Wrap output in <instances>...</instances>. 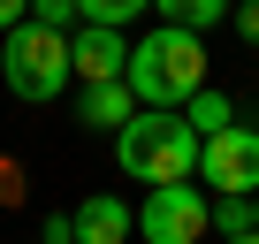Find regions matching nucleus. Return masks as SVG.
Masks as SVG:
<instances>
[{
    "label": "nucleus",
    "mask_w": 259,
    "mask_h": 244,
    "mask_svg": "<svg viewBox=\"0 0 259 244\" xmlns=\"http://www.w3.org/2000/svg\"><path fill=\"white\" fill-rule=\"evenodd\" d=\"M114 160L122 176H138V183H191L198 176V130L183 122V107H138L114 130Z\"/></svg>",
    "instance_id": "obj_1"
},
{
    "label": "nucleus",
    "mask_w": 259,
    "mask_h": 244,
    "mask_svg": "<svg viewBox=\"0 0 259 244\" xmlns=\"http://www.w3.org/2000/svg\"><path fill=\"white\" fill-rule=\"evenodd\" d=\"M122 76H130V92H138V107H183L206 84V46H198V31L160 23V31H145L138 46H130Z\"/></svg>",
    "instance_id": "obj_2"
},
{
    "label": "nucleus",
    "mask_w": 259,
    "mask_h": 244,
    "mask_svg": "<svg viewBox=\"0 0 259 244\" xmlns=\"http://www.w3.org/2000/svg\"><path fill=\"white\" fill-rule=\"evenodd\" d=\"M0 76H8V92L31 99V107L61 99L69 92V31H54L38 16H23L16 31H0Z\"/></svg>",
    "instance_id": "obj_3"
},
{
    "label": "nucleus",
    "mask_w": 259,
    "mask_h": 244,
    "mask_svg": "<svg viewBox=\"0 0 259 244\" xmlns=\"http://www.w3.org/2000/svg\"><path fill=\"white\" fill-rule=\"evenodd\" d=\"M213 229V198L191 191V183H160L145 206H138V236L145 244H198Z\"/></svg>",
    "instance_id": "obj_4"
},
{
    "label": "nucleus",
    "mask_w": 259,
    "mask_h": 244,
    "mask_svg": "<svg viewBox=\"0 0 259 244\" xmlns=\"http://www.w3.org/2000/svg\"><path fill=\"white\" fill-rule=\"evenodd\" d=\"M198 183L206 191H259V130L229 122V130L198 138Z\"/></svg>",
    "instance_id": "obj_5"
},
{
    "label": "nucleus",
    "mask_w": 259,
    "mask_h": 244,
    "mask_svg": "<svg viewBox=\"0 0 259 244\" xmlns=\"http://www.w3.org/2000/svg\"><path fill=\"white\" fill-rule=\"evenodd\" d=\"M122 69H130V38H122V31H107V23L69 31V76H76V84H114Z\"/></svg>",
    "instance_id": "obj_6"
},
{
    "label": "nucleus",
    "mask_w": 259,
    "mask_h": 244,
    "mask_svg": "<svg viewBox=\"0 0 259 244\" xmlns=\"http://www.w3.org/2000/svg\"><path fill=\"white\" fill-rule=\"evenodd\" d=\"M69 229H76V244H130V206L122 198H84L76 214H69Z\"/></svg>",
    "instance_id": "obj_7"
},
{
    "label": "nucleus",
    "mask_w": 259,
    "mask_h": 244,
    "mask_svg": "<svg viewBox=\"0 0 259 244\" xmlns=\"http://www.w3.org/2000/svg\"><path fill=\"white\" fill-rule=\"evenodd\" d=\"M76 114H84V130H122V122L138 114V92H130V76H114V84H84Z\"/></svg>",
    "instance_id": "obj_8"
},
{
    "label": "nucleus",
    "mask_w": 259,
    "mask_h": 244,
    "mask_svg": "<svg viewBox=\"0 0 259 244\" xmlns=\"http://www.w3.org/2000/svg\"><path fill=\"white\" fill-rule=\"evenodd\" d=\"M153 8H160L168 23H183V31H213V23L236 8V0H153Z\"/></svg>",
    "instance_id": "obj_9"
},
{
    "label": "nucleus",
    "mask_w": 259,
    "mask_h": 244,
    "mask_svg": "<svg viewBox=\"0 0 259 244\" xmlns=\"http://www.w3.org/2000/svg\"><path fill=\"white\" fill-rule=\"evenodd\" d=\"M183 122H191V130L206 138V130H229V122H236V114H229V99H221L213 84H198V92L183 99Z\"/></svg>",
    "instance_id": "obj_10"
},
{
    "label": "nucleus",
    "mask_w": 259,
    "mask_h": 244,
    "mask_svg": "<svg viewBox=\"0 0 259 244\" xmlns=\"http://www.w3.org/2000/svg\"><path fill=\"white\" fill-rule=\"evenodd\" d=\"M213 229L221 236H244L251 229V191H213Z\"/></svg>",
    "instance_id": "obj_11"
},
{
    "label": "nucleus",
    "mask_w": 259,
    "mask_h": 244,
    "mask_svg": "<svg viewBox=\"0 0 259 244\" xmlns=\"http://www.w3.org/2000/svg\"><path fill=\"white\" fill-rule=\"evenodd\" d=\"M138 8H153V0H76V23H107V31H122Z\"/></svg>",
    "instance_id": "obj_12"
},
{
    "label": "nucleus",
    "mask_w": 259,
    "mask_h": 244,
    "mask_svg": "<svg viewBox=\"0 0 259 244\" xmlns=\"http://www.w3.org/2000/svg\"><path fill=\"white\" fill-rule=\"evenodd\" d=\"M31 16L54 23V31H69V23H76V0H31Z\"/></svg>",
    "instance_id": "obj_13"
},
{
    "label": "nucleus",
    "mask_w": 259,
    "mask_h": 244,
    "mask_svg": "<svg viewBox=\"0 0 259 244\" xmlns=\"http://www.w3.org/2000/svg\"><path fill=\"white\" fill-rule=\"evenodd\" d=\"M0 206H23V168L0 160Z\"/></svg>",
    "instance_id": "obj_14"
},
{
    "label": "nucleus",
    "mask_w": 259,
    "mask_h": 244,
    "mask_svg": "<svg viewBox=\"0 0 259 244\" xmlns=\"http://www.w3.org/2000/svg\"><path fill=\"white\" fill-rule=\"evenodd\" d=\"M229 16H236V31H244V46H259V0H236Z\"/></svg>",
    "instance_id": "obj_15"
},
{
    "label": "nucleus",
    "mask_w": 259,
    "mask_h": 244,
    "mask_svg": "<svg viewBox=\"0 0 259 244\" xmlns=\"http://www.w3.org/2000/svg\"><path fill=\"white\" fill-rule=\"evenodd\" d=\"M23 16H31V0H0V31H16Z\"/></svg>",
    "instance_id": "obj_16"
},
{
    "label": "nucleus",
    "mask_w": 259,
    "mask_h": 244,
    "mask_svg": "<svg viewBox=\"0 0 259 244\" xmlns=\"http://www.w3.org/2000/svg\"><path fill=\"white\" fill-rule=\"evenodd\" d=\"M221 244H259V229H244V236H221Z\"/></svg>",
    "instance_id": "obj_17"
},
{
    "label": "nucleus",
    "mask_w": 259,
    "mask_h": 244,
    "mask_svg": "<svg viewBox=\"0 0 259 244\" xmlns=\"http://www.w3.org/2000/svg\"><path fill=\"white\" fill-rule=\"evenodd\" d=\"M251 229H259V191H251Z\"/></svg>",
    "instance_id": "obj_18"
},
{
    "label": "nucleus",
    "mask_w": 259,
    "mask_h": 244,
    "mask_svg": "<svg viewBox=\"0 0 259 244\" xmlns=\"http://www.w3.org/2000/svg\"><path fill=\"white\" fill-rule=\"evenodd\" d=\"M38 244H54V236H38ZM69 244H76V236H69Z\"/></svg>",
    "instance_id": "obj_19"
}]
</instances>
